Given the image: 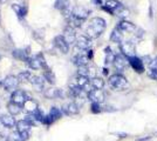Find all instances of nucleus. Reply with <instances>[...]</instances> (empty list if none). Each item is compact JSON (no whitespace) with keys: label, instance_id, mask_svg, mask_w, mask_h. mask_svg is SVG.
Segmentation results:
<instances>
[{"label":"nucleus","instance_id":"1","mask_svg":"<svg viewBox=\"0 0 157 141\" xmlns=\"http://www.w3.org/2000/svg\"><path fill=\"white\" fill-rule=\"evenodd\" d=\"M105 27H107V22L103 18L101 17H94L89 20L88 27L86 29V33L87 37H89L90 39H96L98 38L101 34L105 31Z\"/></svg>","mask_w":157,"mask_h":141},{"label":"nucleus","instance_id":"2","mask_svg":"<svg viewBox=\"0 0 157 141\" xmlns=\"http://www.w3.org/2000/svg\"><path fill=\"white\" fill-rule=\"evenodd\" d=\"M90 13L89 10H87L85 7H74L73 8V13L69 18V25L74 28L81 27L82 24L88 19V15Z\"/></svg>","mask_w":157,"mask_h":141},{"label":"nucleus","instance_id":"3","mask_svg":"<svg viewBox=\"0 0 157 141\" xmlns=\"http://www.w3.org/2000/svg\"><path fill=\"white\" fill-rule=\"evenodd\" d=\"M108 82H109V86L115 91H124L129 86L127 78L121 73H115L110 75Z\"/></svg>","mask_w":157,"mask_h":141},{"label":"nucleus","instance_id":"4","mask_svg":"<svg viewBox=\"0 0 157 141\" xmlns=\"http://www.w3.org/2000/svg\"><path fill=\"white\" fill-rule=\"evenodd\" d=\"M27 65H28V67L32 68V69H47L48 68L46 60L44 58V54L41 53L31 57L29 60L27 61Z\"/></svg>","mask_w":157,"mask_h":141},{"label":"nucleus","instance_id":"5","mask_svg":"<svg viewBox=\"0 0 157 141\" xmlns=\"http://www.w3.org/2000/svg\"><path fill=\"white\" fill-rule=\"evenodd\" d=\"M123 8V4L117 0H107L105 5H102V10H105V12H108L111 15H117Z\"/></svg>","mask_w":157,"mask_h":141},{"label":"nucleus","instance_id":"6","mask_svg":"<svg viewBox=\"0 0 157 141\" xmlns=\"http://www.w3.org/2000/svg\"><path fill=\"white\" fill-rule=\"evenodd\" d=\"M20 81L18 79V76H15V75H12V74H10V75H7L5 76V79L2 81V86L4 88L6 89L7 92H12L13 93L14 91H17V88L19 86Z\"/></svg>","mask_w":157,"mask_h":141},{"label":"nucleus","instance_id":"7","mask_svg":"<svg viewBox=\"0 0 157 141\" xmlns=\"http://www.w3.org/2000/svg\"><path fill=\"white\" fill-rule=\"evenodd\" d=\"M135 47H136V42H134L132 40L129 41H122L120 44V49L123 55H125L127 58H130L135 55Z\"/></svg>","mask_w":157,"mask_h":141},{"label":"nucleus","instance_id":"8","mask_svg":"<svg viewBox=\"0 0 157 141\" xmlns=\"http://www.w3.org/2000/svg\"><path fill=\"white\" fill-rule=\"evenodd\" d=\"M75 46H76L78 49L82 51V52L88 51V49H90V46H92V39L89 37L85 35V34H81V35H78V39H76Z\"/></svg>","mask_w":157,"mask_h":141},{"label":"nucleus","instance_id":"9","mask_svg":"<svg viewBox=\"0 0 157 141\" xmlns=\"http://www.w3.org/2000/svg\"><path fill=\"white\" fill-rule=\"evenodd\" d=\"M128 64H129V61H128V58L125 55H123L122 53L116 54L115 60H114V66H115V68H116V71H117L118 73H122L127 68Z\"/></svg>","mask_w":157,"mask_h":141},{"label":"nucleus","instance_id":"10","mask_svg":"<svg viewBox=\"0 0 157 141\" xmlns=\"http://www.w3.org/2000/svg\"><path fill=\"white\" fill-rule=\"evenodd\" d=\"M128 61H129V65L131 66V68H132L135 72L142 74L144 71H145L144 62H143V60H142L141 58H138V57H136V55H134V57L128 58Z\"/></svg>","mask_w":157,"mask_h":141},{"label":"nucleus","instance_id":"11","mask_svg":"<svg viewBox=\"0 0 157 141\" xmlns=\"http://www.w3.org/2000/svg\"><path fill=\"white\" fill-rule=\"evenodd\" d=\"M87 96L92 102H96V104H102L105 99V92L102 89H95V88H93L90 92H88Z\"/></svg>","mask_w":157,"mask_h":141},{"label":"nucleus","instance_id":"12","mask_svg":"<svg viewBox=\"0 0 157 141\" xmlns=\"http://www.w3.org/2000/svg\"><path fill=\"white\" fill-rule=\"evenodd\" d=\"M54 45H55V47L59 49L61 53L67 54L69 52V46L71 45L65 40V38L62 37V34L61 35H56L54 38Z\"/></svg>","mask_w":157,"mask_h":141},{"label":"nucleus","instance_id":"13","mask_svg":"<svg viewBox=\"0 0 157 141\" xmlns=\"http://www.w3.org/2000/svg\"><path fill=\"white\" fill-rule=\"evenodd\" d=\"M116 28H117L118 31H121L122 33H132V32H135L137 29V27H136L135 24H132V22L128 20H124V19L118 22Z\"/></svg>","mask_w":157,"mask_h":141},{"label":"nucleus","instance_id":"14","mask_svg":"<svg viewBox=\"0 0 157 141\" xmlns=\"http://www.w3.org/2000/svg\"><path fill=\"white\" fill-rule=\"evenodd\" d=\"M28 99V95L26 94V92H24L22 89H17L14 91L12 95H11V101L14 104H18L20 106H22L25 104V101Z\"/></svg>","mask_w":157,"mask_h":141},{"label":"nucleus","instance_id":"15","mask_svg":"<svg viewBox=\"0 0 157 141\" xmlns=\"http://www.w3.org/2000/svg\"><path fill=\"white\" fill-rule=\"evenodd\" d=\"M62 37L65 38V40L69 44V45H72L74 42H76V39H78V35L75 33V28L72 27L71 25H68L67 27H65V29H63V33H62Z\"/></svg>","mask_w":157,"mask_h":141},{"label":"nucleus","instance_id":"16","mask_svg":"<svg viewBox=\"0 0 157 141\" xmlns=\"http://www.w3.org/2000/svg\"><path fill=\"white\" fill-rule=\"evenodd\" d=\"M0 123L2 127L7 128V129H12L17 126V121L15 118L11 114H2L0 115Z\"/></svg>","mask_w":157,"mask_h":141},{"label":"nucleus","instance_id":"17","mask_svg":"<svg viewBox=\"0 0 157 141\" xmlns=\"http://www.w3.org/2000/svg\"><path fill=\"white\" fill-rule=\"evenodd\" d=\"M72 61H73V64L76 65L78 67H82V66H88L89 59H88V57H87L86 51H85V52H80V53L75 54V55L73 57Z\"/></svg>","mask_w":157,"mask_h":141},{"label":"nucleus","instance_id":"18","mask_svg":"<svg viewBox=\"0 0 157 141\" xmlns=\"http://www.w3.org/2000/svg\"><path fill=\"white\" fill-rule=\"evenodd\" d=\"M76 85H78L80 88H82L83 91H87V92H90L92 89V84H90V79L88 76H81V75H78L76 78Z\"/></svg>","mask_w":157,"mask_h":141},{"label":"nucleus","instance_id":"19","mask_svg":"<svg viewBox=\"0 0 157 141\" xmlns=\"http://www.w3.org/2000/svg\"><path fill=\"white\" fill-rule=\"evenodd\" d=\"M45 79L44 76H39V75H32L31 80H29V84L35 87L36 91H44L45 89Z\"/></svg>","mask_w":157,"mask_h":141},{"label":"nucleus","instance_id":"20","mask_svg":"<svg viewBox=\"0 0 157 141\" xmlns=\"http://www.w3.org/2000/svg\"><path fill=\"white\" fill-rule=\"evenodd\" d=\"M33 127V123L31 121H28L27 119H24V120H20L17 122V133L20 134V133H25V132H29V129Z\"/></svg>","mask_w":157,"mask_h":141},{"label":"nucleus","instance_id":"21","mask_svg":"<svg viewBox=\"0 0 157 141\" xmlns=\"http://www.w3.org/2000/svg\"><path fill=\"white\" fill-rule=\"evenodd\" d=\"M62 111L66 115H76L80 112V107L76 102H69L62 107Z\"/></svg>","mask_w":157,"mask_h":141},{"label":"nucleus","instance_id":"22","mask_svg":"<svg viewBox=\"0 0 157 141\" xmlns=\"http://www.w3.org/2000/svg\"><path fill=\"white\" fill-rule=\"evenodd\" d=\"M38 108H39V105H38V102L34 100L33 98H28V99L25 101V104L22 105V109H25L26 112H28V114L34 113Z\"/></svg>","mask_w":157,"mask_h":141},{"label":"nucleus","instance_id":"23","mask_svg":"<svg viewBox=\"0 0 157 141\" xmlns=\"http://www.w3.org/2000/svg\"><path fill=\"white\" fill-rule=\"evenodd\" d=\"M45 96L48 99H59L63 98V92L60 88H49L45 91Z\"/></svg>","mask_w":157,"mask_h":141},{"label":"nucleus","instance_id":"24","mask_svg":"<svg viewBox=\"0 0 157 141\" xmlns=\"http://www.w3.org/2000/svg\"><path fill=\"white\" fill-rule=\"evenodd\" d=\"M12 55H13L15 59H18V60H22V61H28L29 60V53L26 52L25 49H14L13 52H12Z\"/></svg>","mask_w":157,"mask_h":141},{"label":"nucleus","instance_id":"25","mask_svg":"<svg viewBox=\"0 0 157 141\" xmlns=\"http://www.w3.org/2000/svg\"><path fill=\"white\" fill-rule=\"evenodd\" d=\"M7 109H8V113L11 115H13V116H17V115H19L21 113V111H22V106H20L18 104H14L12 101H10L8 104H7Z\"/></svg>","mask_w":157,"mask_h":141},{"label":"nucleus","instance_id":"26","mask_svg":"<svg viewBox=\"0 0 157 141\" xmlns=\"http://www.w3.org/2000/svg\"><path fill=\"white\" fill-rule=\"evenodd\" d=\"M12 8H13V11L18 14V17H20V18H25L27 14V11H28L27 6H22V5H19V4H13Z\"/></svg>","mask_w":157,"mask_h":141},{"label":"nucleus","instance_id":"27","mask_svg":"<svg viewBox=\"0 0 157 141\" xmlns=\"http://www.w3.org/2000/svg\"><path fill=\"white\" fill-rule=\"evenodd\" d=\"M42 76H44V79L47 81V82H49L51 85H55V82H56V78H55V74L53 71H51L49 68H47L44 71V74H42Z\"/></svg>","mask_w":157,"mask_h":141},{"label":"nucleus","instance_id":"28","mask_svg":"<svg viewBox=\"0 0 157 141\" xmlns=\"http://www.w3.org/2000/svg\"><path fill=\"white\" fill-rule=\"evenodd\" d=\"M105 64L108 65V64H114V60H115V57L116 54L111 51L110 47H105Z\"/></svg>","mask_w":157,"mask_h":141},{"label":"nucleus","instance_id":"29","mask_svg":"<svg viewBox=\"0 0 157 141\" xmlns=\"http://www.w3.org/2000/svg\"><path fill=\"white\" fill-rule=\"evenodd\" d=\"M122 39H123V33L121 31H118L117 28L113 29V32L110 34V41L115 42V44H121L122 42Z\"/></svg>","mask_w":157,"mask_h":141},{"label":"nucleus","instance_id":"30","mask_svg":"<svg viewBox=\"0 0 157 141\" xmlns=\"http://www.w3.org/2000/svg\"><path fill=\"white\" fill-rule=\"evenodd\" d=\"M82 92H83V89L82 88H80L78 85H71L69 86V95L74 98V99H76V98H80L81 95H82Z\"/></svg>","mask_w":157,"mask_h":141},{"label":"nucleus","instance_id":"31","mask_svg":"<svg viewBox=\"0 0 157 141\" xmlns=\"http://www.w3.org/2000/svg\"><path fill=\"white\" fill-rule=\"evenodd\" d=\"M90 84H92V87L95 89H102L105 87V80L98 76H94L93 79H90Z\"/></svg>","mask_w":157,"mask_h":141},{"label":"nucleus","instance_id":"32","mask_svg":"<svg viewBox=\"0 0 157 141\" xmlns=\"http://www.w3.org/2000/svg\"><path fill=\"white\" fill-rule=\"evenodd\" d=\"M71 6V1L69 0H56L55 1V8L60 10L61 12L66 11L67 8H69Z\"/></svg>","mask_w":157,"mask_h":141},{"label":"nucleus","instance_id":"33","mask_svg":"<svg viewBox=\"0 0 157 141\" xmlns=\"http://www.w3.org/2000/svg\"><path fill=\"white\" fill-rule=\"evenodd\" d=\"M49 116H51V119L53 121H56L59 120L60 118L62 116V112H61V109L58 107H52L51 108V111H49Z\"/></svg>","mask_w":157,"mask_h":141},{"label":"nucleus","instance_id":"34","mask_svg":"<svg viewBox=\"0 0 157 141\" xmlns=\"http://www.w3.org/2000/svg\"><path fill=\"white\" fill-rule=\"evenodd\" d=\"M32 75L33 74L29 71H22V72H20L18 74V79H19L20 82H29Z\"/></svg>","mask_w":157,"mask_h":141},{"label":"nucleus","instance_id":"35","mask_svg":"<svg viewBox=\"0 0 157 141\" xmlns=\"http://www.w3.org/2000/svg\"><path fill=\"white\" fill-rule=\"evenodd\" d=\"M32 116H33V119H34L35 122H42V123H44L45 118H46V115L44 114V112H42L40 108H38L34 113H32Z\"/></svg>","mask_w":157,"mask_h":141},{"label":"nucleus","instance_id":"36","mask_svg":"<svg viewBox=\"0 0 157 141\" xmlns=\"http://www.w3.org/2000/svg\"><path fill=\"white\" fill-rule=\"evenodd\" d=\"M78 75H81V76H88V78H89V68H88V66L78 67Z\"/></svg>","mask_w":157,"mask_h":141},{"label":"nucleus","instance_id":"37","mask_svg":"<svg viewBox=\"0 0 157 141\" xmlns=\"http://www.w3.org/2000/svg\"><path fill=\"white\" fill-rule=\"evenodd\" d=\"M90 111L94 114H98V113H101L103 109L101 107V104H96V102H92V106H90Z\"/></svg>","mask_w":157,"mask_h":141},{"label":"nucleus","instance_id":"38","mask_svg":"<svg viewBox=\"0 0 157 141\" xmlns=\"http://www.w3.org/2000/svg\"><path fill=\"white\" fill-rule=\"evenodd\" d=\"M148 76L152 79V80H157V69H154V68H150L148 71Z\"/></svg>","mask_w":157,"mask_h":141},{"label":"nucleus","instance_id":"39","mask_svg":"<svg viewBox=\"0 0 157 141\" xmlns=\"http://www.w3.org/2000/svg\"><path fill=\"white\" fill-rule=\"evenodd\" d=\"M5 141H22V140L19 138V135L13 134V135H8Z\"/></svg>","mask_w":157,"mask_h":141},{"label":"nucleus","instance_id":"40","mask_svg":"<svg viewBox=\"0 0 157 141\" xmlns=\"http://www.w3.org/2000/svg\"><path fill=\"white\" fill-rule=\"evenodd\" d=\"M86 54H87V57H88V59L89 60H92L93 59V55H94V52H93V49H88V51H86Z\"/></svg>","mask_w":157,"mask_h":141},{"label":"nucleus","instance_id":"41","mask_svg":"<svg viewBox=\"0 0 157 141\" xmlns=\"http://www.w3.org/2000/svg\"><path fill=\"white\" fill-rule=\"evenodd\" d=\"M150 67L154 68V69H157V57L155 59H152V62H151Z\"/></svg>","mask_w":157,"mask_h":141},{"label":"nucleus","instance_id":"42","mask_svg":"<svg viewBox=\"0 0 157 141\" xmlns=\"http://www.w3.org/2000/svg\"><path fill=\"white\" fill-rule=\"evenodd\" d=\"M151 139V136H145V138H141V139H137L136 141H148V140H150Z\"/></svg>","mask_w":157,"mask_h":141},{"label":"nucleus","instance_id":"43","mask_svg":"<svg viewBox=\"0 0 157 141\" xmlns=\"http://www.w3.org/2000/svg\"><path fill=\"white\" fill-rule=\"evenodd\" d=\"M93 2H94L95 5H98V6L102 5V0H93Z\"/></svg>","mask_w":157,"mask_h":141},{"label":"nucleus","instance_id":"44","mask_svg":"<svg viewBox=\"0 0 157 141\" xmlns=\"http://www.w3.org/2000/svg\"><path fill=\"white\" fill-rule=\"evenodd\" d=\"M103 73H105V75L108 74V69H107V68H103Z\"/></svg>","mask_w":157,"mask_h":141},{"label":"nucleus","instance_id":"45","mask_svg":"<svg viewBox=\"0 0 157 141\" xmlns=\"http://www.w3.org/2000/svg\"><path fill=\"white\" fill-rule=\"evenodd\" d=\"M5 2H7V0H0V4H5Z\"/></svg>","mask_w":157,"mask_h":141},{"label":"nucleus","instance_id":"46","mask_svg":"<svg viewBox=\"0 0 157 141\" xmlns=\"http://www.w3.org/2000/svg\"><path fill=\"white\" fill-rule=\"evenodd\" d=\"M2 81H4V79H1V78H0V87L2 86Z\"/></svg>","mask_w":157,"mask_h":141}]
</instances>
